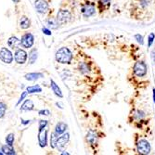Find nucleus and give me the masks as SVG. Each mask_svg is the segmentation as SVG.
Listing matches in <instances>:
<instances>
[{
	"mask_svg": "<svg viewBox=\"0 0 155 155\" xmlns=\"http://www.w3.org/2000/svg\"><path fill=\"white\" fill-rule=\"evenodd\" d=\"M154 39H155V35H154L153 33H151V34L149 35V43H148V47H149V48L151 47V45H152V43H153Z\"/></svg>",
	"mask_w": 155,
	"mask_h": 155,
	"instance_id": "nucleus-32",
	"label": "nucleus"
},
{
	"mask_svg": "<svg viewBox=\"0 0 155 155\" xmlns=\"http://www.w3.org/2000/svg\"><path fill=\"white\" fill-rule=\"evenodd\" d=\"M14 140H15V136H14L13 133H10L6 137V143L10 145V146H13Z\"/></svg>",
	"mask_w": 155,
	"mask_h": 155,
	"instance_id": "nucleus-28",
	"label": "nucleus"
},
{
	"mask_svg": "<svg viewBox=\"0 0 155 155\" xmlns=\"http://www.w3.org/2000/svg\"><path fill=\"white\" fill-rule=\"evenodd\" d=\"M42 32H43V34H45V35H51V34H52L48 29H47L46 27H43V28H42Z\"/></svg>",
	"mask_w": 155,
	"mask_h": 155,
	"instance_id": "nucleus-34",
	"label": "nucleus"
},
{
	"mask_svg": "<svg viewBox=\"0 0 155 155\" xmlns=\"http://www.w3.org/2000/svg\"><path fill=\"white\" fill-rule=\"evenodd\" d=\"M47 125H48V121L47 120H40L39 121V131L40 130H43L47 127Z\"/></svg>",
	"mask_w": 155,
	"mask_h": 155,
	"instance_id": "nucleus-29",
	"label": "nucleus"
},
{
	"mask_svg": "<svg viewBox=\"0 0 155 155\" xmlns=\"http://www.w3.org/2000/svg\"><path fill=\"white\" fill-rule=\"evenodd\" d=\"M39 115H42V116H48L50 114V111L47 109H44V110H39Z\"/></svg>",
	"mask_w": 155,
	"mask_h": 155,
	"instance_id": "nucleus-31",
	"label": "nucleus"
},
{
	"mask_svg": "<svg viewBox=\"0 0 155 155\" xmlns=\"http://www.w3.org/2000/svg\"><path fill=\"white\" fill-rule=\"evenodd\" d=\"M55 60L61 64H71L74 60V54L69 48L61 47L56 52Z\"/></svg>",
	"mask_w": 155,
	"mask_h": 155,
	"instance_id": "nucleus-7",
	"label": "nucleus"
},
{
	"mask_svg": "<svg viewBox=\"0 0 155 155\" xmlns=\"http://www.w3.org/2000/svg\"><path fill=\"white\" fill-rule=\"evenodd\" d=\"M154 3V0H131L128 8L130 19L137 21L150 19Z\"/></svg>",
	"mask_w": 155,
	"mask_h": 155,
	"instance_id": "nucleus-3",
	"label": "nucleus"
},
{
	"mask_svg": "<svg viewBox=\"0 0 155 155\" xmlns=\"http://www.w3.org/2000/svg\"><path fill=\"white\" fill-rule=\"evenodd\" d=\"M135 39L138 42V43L140 44V45H143V43H144V41H143V36L141 35H139V34H137V35H135Z\"/></svg>",
	"mask_w": 155,
	"mask_h": 155,
	"instance_id": "nucleus-30",
	"label": "nucleus"
},
{
	"mask_svg": "<svg viewBox=\"0 0 155 155\" xmlns=\"http://www.w3.org/2000/svg\"><path fill=\"white\" fill-rule=\"evenodd\" d=\"M103 124L101 121V117L98 114L96 124L92 127L88 128L84 139H86V142L89 149L92 150L93 154H97L100 151L101 148V140L105 137V133L103 132Z\"/></svg>",
	"mask_w": 155,
	"mask_h": 155,
	"instance_id": "nucleus-4",
	"label": "nucleus"
},
{
	"mask_svg": "<svg viewBox=\"0 0 155 155\" xmlns=\"http://www.w3.org/2000/svg\"><path fill=\"white\" fill-rule=\"evenodd\" d=\"M151 60H152V62L155 66V48L151 51Z\"/></svg>",
	"mask_w": 155,
	"mask_h": 155,
	"instance_id": "nucleus-35",
	"label": "nucleus"
},
{
	"mask_svg": "<svg viewBox=\"0 0 155 155\" xmlns=\"http://www.w3.org/2000/svg\"><path fill=\"white\" fill-rule=\"evenodd\" d=\"M43 77H44V74L42 73H29L24 75V78L28 81H36Z\"/></svg>",
	"mask_w": 155,
	"mask_h": 155,
	"instance_id": "nucleus-19",
	"label": "nucleus"
},
{
	"mask_svg": "<svg viewBox=\"0 0 155 155\" xmlns=\"http://www.w3.org/2000/svg\"><path fill=\"white\" fill-rule=\"evenodd\" d=\"M38 142L41 148H45L48 145V130L46 128L38 132Z\"/></svg>",
	"mask_w": 155,
	"mask_h": 155,
	"instance_id": "nucleus-15",
	"label": "nucleus"
},
{
	"mask_svg": "<svg viewBox=\"0 0 155 155\" xmlns=\"http://www.w3.org/2000/svg\"><path fill=\"white\" fill-rule=\"evenodd\" d=\"M27 95H28V92H27V91H23V92L21 93V97H20V100H19L18 102H17V105H19L22 101H24V98L27 97Z\"/></svg>",
	"mask_w": 155,
	"mask_h": 155,
	"instance_id": "nucleus-33",
	"label": "nucleus"
},
{
	"mask_svg": "<svg viewBox=\"0 0 155 155\" xmlns=\"http://www.w3.org/2000/svg\"><path fill=\"white\" fill-rule=\"evenodd\" d=\"M50 87H51V90L54 92V94H55L56 96L59 97H61V98L63 97V94H62L61 89L60 88V87L57 84V83H56L53 79L50 80Z\"/></svg>",
	"mask_w": 155,
	"mask_h": 155,
	"instance_id": "nucleus-18",
	"label": "nucleus"
},
{
	"mask_svg": "<svg viewBox=\"0 0 155 155\" xmlns=\"http://www.w3.org/2000/svg\"><path fill=\"white\" fill-rule=\"evenodd\" d=\"M12 1H13L14 3H16V4H18V3L20 2V0H12Z\"/></svg>",
	"mask_w": 155,
	"mask_h": 155,
	"instance_id": "nucleus-37",
	"label": "nucleus"
},
{
	"mask_svg": "<svg viewBox=\"0 0 155 155\" xmlns=\"http://www.w3.org/2000/svg\"><path fill=\"white\" fill-rule=\"evenodd\" d=\"M26 91L28 92V94H34V93H40L42 92V88L39 84H35V86H32V87H27Z\"/></svg>",
	"mask_w": 155,
	"mask_h": 155,
	"instance_id": "nucleus-24",
	"label": "nucleus"
},
{
	"mask_svg": "<svg viewBox=\"0 0 155 155\" xmlns=\"http://www.w3.org/2000/svg\"><path fill=\"white\" fill-rule=\"evenodd\" d=\"M4 153L2 152V150H1V149H0V155H3Z\"/></svg>",
	"mask_w": 155,
	"mask_h": 155,
	"instance_id": "nucleus-39",
	"label": "nucleus"
},
{
	"mask_svg": "<svg viewBox=\"0 0 155 155\" xmlns=\"http://www.w3.org/2000/svg\"><path fill=\"white\" fill-rule=\"evenodd\" d=\"M0 60L6 64H10L13 61V54L7 48H0Z\"/></svg>",
	"mask_w": 155,
	"mask_h": 155,
	"instance_id": "nucleus-11",
	"label": "nucleus"
},
{
	"mask_svg": "<svg viewBox=\"0 0 155 155\" xmlns=\"http://www.w3.org/2000/svg\"><path fill=\"white\" fill-rule=\"evenodd\" d=\"M21 46L24 48H31L34 46V43H35V36H34V35L31 34V33L24 34L21 36Z\"/></svg>",
	"mask_w": 155,
	"mask_h": 155,
	"instance_id": "nucleus-10",
	"label": "nucleus"
},
{
	"mask_svg": "<svg viewBox=\"0 0 155 155\" xmlns=\"http://www.w3.org/2000/svg\"><path fill=\"white\" fill-rule=\"evenodd\" d=\"M1 150L5 155H14L16 154L15 150L13 149V146H10L8 144H5L1 147Z\"/></svg>",
	"mask_w": 155,
	"mask_h": 155,
	"instance_id": "nucleus-22",
	"label": "nucleus"
},
{
	"mask_svg": "<svg viewBox=\"0 0 155 155\" xmlns=\"http://www.w3.org/2000/svg\"><path fill=\"white\" fill-rule=\"evenodd\" d=\"M150 122L151 116L149 110L141 106H137L136 103L130 104V110L127 116V123L129 125L142 133H148Z\"/></svg>",
	"mask_w": 155,
	"mask_h": 155,
	"instance_id": "nucleus-2",
	"label": "nucleus"
},
{
	"mask_svg": "<svg viewBox=\"0 0 155 155\" xmlns=\"http://www.w3.org/2000/svg\"><path fill=\"white\" fill-rule=\"evenodd\" d=\"M28 59V54L24 49L18 48L16 49L15 53H14V60L18 64H24L27 61Z\"/></svg>",
	"mask_w": 155,
	"mask_h": 155,
	"instance_id": "nucleus-12",
	"label": "nucleus"
},
{
	"mask_svg": "<svg viewBox=\"0 0 155 155\" xmlns=\"http://www.w3.org/2000/svg\"><path fill=\"white\" fill-rule=\"evenodd\" d=\"M30 26H31L30 19L26 16H21V18L20 19V27L23 30H26L28 28H30Z\"/></svg>",
	"mask_w": 155,
	"mask_h": 155,
	"instance_id": "nucleus-21",
	"label": "nucleus"
},
{
	"mask_svg": "<svg viewBox=\"0 0 155 155\" xmlns=\"http://www.w3.org/2000/svg\"><path fill=\"white\" fill-rule=\"evenodd\" d=\"M56 20L58 21L60 25H64L72 22L74 20V15L71 10L67 8H61L57 12V16H56Z\"/></svg>",
	"mask_w": 155,
	"mask_h": 155,
	"instance_id": "nucleus-8",
	"label": "nucleus"
},
{
	"mask_svg": "<svg viewBox=\"0 0 155 155\" xmlns=\"http://www.w3.org/2000/svg\"><path fill=\"white\" fill-rule=\"evenodd\" d=\"M135 151L139 155H149L151 152V145L149 140L141 135V133L136 132L134 134Z\"/></svg>",
	"mask_w": 155,
	"mask_h": 155,
	"instance_id": "nucleus-5",
	"label": "nucleus"
},
{
	"mask_svg": "<svg viewBox=\"0 0 155 155\" xmlns=\"http://www.w3.org/2000/svg\"><path fill=\"white\" fill-rule=\"evenodd\" d=\"M8 46L11 49H18L21 46V39H19L16 36H10L8 40Z\"/></svg>",
	"mask_w": 155,
	"mask_h": 155,
	"instance_id": "nucleus-16",
	"label": "nucleus"
},
{
	"mask_svg": "<svg viewBox=\"0 0 155 155\" xmlns=\"http://www.w3.org/2000/svg\"><path fill=\"white\" fill-rule=\"evenodd\" d=\"M80 14L83 18L89 19L97 14V8L96 3L93 0H83L79 3Z\"/></svg>",
	"mask_w": 155,
	"mask_h": 155,
	"instance_id": "nucleus-6",
	"label": "nucleus"
},
{
	"mask_svg": "<svg viewBox=\"0 0 155 155\" xmlns=\"http://www.w3.org/2000/svg\"><path fill=\"white\" fill-rule=\"evenodd\" d=\"M37 57H38V56H37V50L35 48L32 49L31 52L29 53V63L30 64H34L36 61Z\"/></svg>",
	"mask_w": 155,
	"mask_h": 155,
	"instance_id": "nucleus-26",
	"label": "nucleus"
},
{
	"mask_svg": "<svg viewBox=\"0 0 155 155\" xmlns=\"http://www.w3.org/2000/svg\"><path fill=\"white\" fill-rule=\"evenodd\" d=\"M93 1L97 5V14L98 15H103L110 10L112 0H93Z\"/></svg>",
	"mask_w": 155,
	"mask_h": 155,
	"instance_id": "nucleus-9",
	"label": "nucleus"
},
{
	"mask_svg": "<svg viewBox=\"0 0 155 155\" xmlns=\"http://www.w3.org/2000/svg\"><path fill=\"white\" fill-rule=\"evenodd\" d=\"M153 96H154V102H155V89H153Z\"/></svg>",
	"mask_w": 155,
	"mask_h": 155,
	"instance_id": "nucleus-38",
	"label": "nucleus"
},
{
	"mask_svg": "<svg viewBox=\"0 0 155 155\" xmlns=\"http://www.w3.org/2000/svg\"><path fill=\"white\" fill-rule=\"evenodd\" d=\"M148 65L144 60H136L126 74L128 84L137 92L146 89L150 84L148 78Z\"/></svg>",
	"mask_w": 155,
	"mask_h": 155,
	"instance_id": "nucleus-1",
	"label": "nucleus"
},
{
	"mask_svg": "<svg viewBox=\"0 0 155 155\" xmlns=\"http://www.w3.org/2000/svg\"><path fill=\"white\" fill-rule=\"evenodd\" d=\"M34 108H35V105H34L33 101H31V100H26L21 104V107L20 110L21 111H30V110H33Z\"/></svg>",
	"mask_w": 155,
	"mask_h": 155,
	"instance_id": "nucleus-20",
	"label": "nucleus"
},
{
	"mask_svg": "<svg viewBox=\"0 0 155 155\" xmlns=\"http://www.w3.org/2000/svg\"><path fill=\"white\" fill-rule=\"evenodd\" d=\"M69 140H70V134L69 133H64L62 135H61L57 140V149L60 151H62L63 149L66 147V145L69 143Z\"/></svg>",
	"mask_w": 155,
	"mask_h": 155,
	"instance_id": "nucleus-14",
	"label": "nucleus"
},
{
	"mask_svg": "<svg viewBox=\"0 0 155 155\" xmlns=\"http://www.w3.org/2000/svg\"><path fill=\"white\" fill-rule=\"evenodd\" d=\"M7 104L0 101V119H2L5 114H6V111H7Z\"/></svg>",
	"mask_w": 155,
	"mask_h": 155,
	"instance_id": "nucleus-27",
	"label": "nucleus"
},
{
	"mask_svg": "<svg viewBox=\"0 0 155 155\" xmlns=\"http://www.w3.org/2000/svg\"><path fill=\"white\" fill-rule=\"evenodd\" d=\"M67 128H68V124L66 123L61 122V121L58 122L55 126V133L60 137L61 135L64 134L67 131Z\"/></svg>",
	"mask_w": 155,
	"mask_h": 155,
	"instance_id": "nucleus-17",
	"label": "nucleus"
},
{
	"mask_svg": "<svg viewBox=\"0 0 155 155\" xmlns=\"http://www.w3.org/2000/svg\"><path fill=\"white\" fill-rule=\"evenodd\" d=\"M47 25L48 28H50L52 30H57L60 27V23L58 22V21L53 18H50L47 21Z\"/></svg>",
	"mask_w": 155,
	"mask_h": 155,
	"instance_id": "nucleus-23",
	"label": "nucleus"
},
{
	"mask_svg": "<svg viewBox=\"0 0 155 155\" xmlns=\"http://www.w3.org/2000/svg\"><path fill=\"white\" fill-rule=\"evenodd\" d=\"M58 138H59V136L55 132L51 133V136H50V147L52 149L57 148V140H58Z\"/></svg>",
	"mask_w": 155,
	"mask_h": 155,
	"instance_id": "nucleus-25",
	"label": "nucleus"
},
{
	"mask_svg": "<svg viewBox=\"0 0 155 155\" xmlns=\"http://www.w3.org/2000/svg\"><path fill=\"white\" fill-rule=\"evenodd\" d=\"M30 122H31L30 120H27V121H23V120H22V121H21V124H29Z\"/></svg>",
	"mask_w": 155,
	"mask_h": 155,
	"instance_id": "nucleus-36",
	"label": "nucleus"
},
{
	"mask_svg": "<svg viewBox=\"0 0 155 155\" xmlns=\"http://www.w3.org/2000/svg\"><path fill=\"white\" fill-rule=\"evenodd\" d=\"M35 8L39 14H46L49 10V5L46 0H35Z\"/></svg>",
	"mask_w": 155,
	"mask_h": 155,
	"instance_id": "nucleus-13",
	"label": "nucleus"
}]
</instances>
